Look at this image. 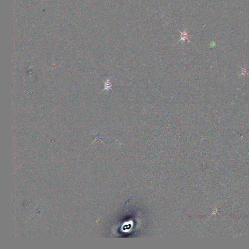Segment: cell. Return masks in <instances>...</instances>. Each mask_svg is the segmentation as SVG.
<instances>
[{"mask_svg": "<svg viewBox=\"0 0 249 249\" xmlns=\"http://www.w3.org/2000/svg\"><path fill=\"white\" fill-rule=\"evenodd\" d=\"M111 86H112V85H111V83H110V80L109 79H108V80L106 81L105 82V85H104V89L103 90V91H104V90H109L110 89H111Z\"/></svg>", "mask_w": 249, "mask_h": 249, "instance_id": "6da1fadb", "label": "cell"}]
</instances>
